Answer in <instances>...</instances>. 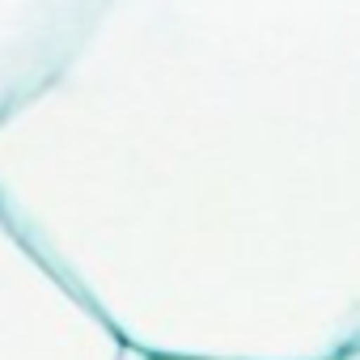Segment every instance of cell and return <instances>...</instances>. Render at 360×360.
<instances>
[{"mask_svg":"<svg viewBox=\"0 0 360 360\" xmlns=\"http://www.w3.org/2000/svg\"><path fill=\"white\" fill-rule=\"evenodd\" d=\"M0 217L136 356L360 347V0H102L0 127Z\"/></svg>","mask_w":360,"mask_h":360,"instance_id":"6da1fadb","label":"cell"},{"mask_svg":"<svg viewBox=\"0 0 360 360\" xmlns=\"http://www.w3.org/2000/svg\"><path fill=\"white\" fill-rule=\"evenodd\" d=\"M0 360H131L123 339L0 217Z\"/></svg>","mask_w":360,"mask_h":360,"instance_id":"7a4b0ae2","label":"cell"},{"mask_svg":"<svg viewBox=\"0 0 360 360\" xmlns=\"http://www.w3.org/2000/svg\"><path fill=\"white\" fill-rule=\"evenodd\" d=\"M98 13L102 0H0V127L51 89Z\"/></svg>","mask_w":360,"mask_h":360,"instance_id":"3957f363","label":"cell"},{"mask_svg":"<svg viewBox=\"0 0 360 360\" xmlns=\"http://www.w3.org/2000/svg\"><path fill=\"white\" fill-rule=\"evenodd\" d=\"M131 360H191V356H136L131 352Z\"/></svg>","mask_w":360,"mask_h":360,"instance_id":"277c9868","label":"cell"},{"mask_svg":"<svg viewBox=\"0 0 360 360\" xmlns=\"http://www.w3.org/2000/svg\"><path fill=\"white\" fill-rule=\"evenodd\" d=\"M343 360H360V347H356V352H347V356H343Z\"/></svg>","mask_w":360,"mask_h":360,"instance_id":"5b68a950","label":"cell"}]
</instances>
